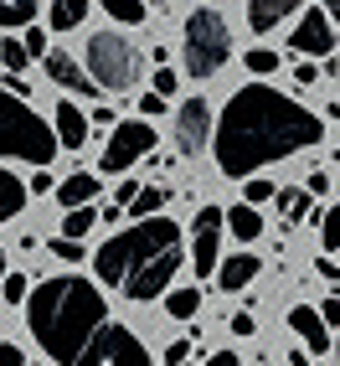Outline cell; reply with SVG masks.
<instances>
[{
  "label": "cell",
  "mask_w": 340,
  "mask_h": 366,
  "mask_svg": "<svg viewBox=\"0 0 340 366\" xmlns=\"http://www.w3.org/2000/svg\"><path fill=\"white\" fill-rule=\"evenodd\" d=\"M36 0H0V26H31Z\"/></svg>",
  "instance_id": "25"
},
{
  "label": "cell",
  "mask_w": 340,
  "mask_h": 366,
  "mask_svg": "<svg viewBox=\"0 0 340 366\" xmlns=\"http://www.w3.org/2000/svg\"><path fill=\"white\" fill-rule=\"evenodd\" d=\"M320 248H325V253H335V248H340V207L320 212Z\"/></svg>",
  "instance_id": "28"
},
{
  "label": "cell",
  "mask_w": 340,
  "mask_h": 366,
  "mask_svg": "<svg viewBox=\"0 0 340 366\" xmlns=\"http://www.w3.org/2000/svg\"><path fill=\"white\" fill-rule=\"evenodd\" d=\"M222 232H232L242 248H248V242H258V237H263V217H258V207L237 202L232 212H222Z\"/></svg>",
  "instance_id": "18"
},
{
  "label": "cell",
  "mask_w": 340,
  "mask_h": 366,
  "mask_svg": "<svg viewBox=\"0 0 340 366\" xmlns=\"http://www.w3.org/2000/svg\"><path fill=\"white\" fill-rule=\"evenodd\" d=\"M320 139H325L320 114L284 99L269 83H248L227 99L222 119H216V134H211V150H216V170L227 181H248L263 165L289 160Z\"/></svg>",
  "instance_id": "1"
},
{
  "label": "cell",
  "mask_w": 340,
  "mask_h": 366,
  "mask_svg": "<svg viewBox=\"0 0 340 366\" xmlns=\"http://www.w3.org/2000/svg\"><path fill=\"white\" fill-rule=\"evenodd\" d=\"M227 325H232V335H253V330H258V325H253V315H232Z\"/></svg>",
  "instance_id": "40"
},
{
  "label": "cell",
  "mask_w": 340,
  "mask_h": 366,
  "mask_svg": "<svg viewBox=\"0 0 340 366\" xmlns=\"http://www.w3.org/2000/svg\"><path fill=\"white\" fill-rule=\"evenodd\" d=\"M41 62H46V78H52L57 88L83 93V99H93V93H99V88H93V78H88V67H83L78 57H72V52H46Z\"/></svg>",
  "instance_id": "12"
},
{
  "label": "cell",
  "mask_w": 340,
  "mask_h": 366,
  "mask_svg": "<svg viewBox=\"0 0 340 366\" xmlns=\"http://www.w3.org/2000/svg\"><path fill=\"white\" fill-rule=\"evenodd\" d=\"M170 197H176V191H165V186H139V197L129 202L134 222H144V217H165V202Z\"/></svg>",
  "instance_id": "21"
},
{
  "label": "cell",
  "mask_w": 340,
  "mask_h": 366,
  "mask_svg": "<svg viewBox=\"0 0 340 366\" xmlns=\"http://www.w3.org/2000/svg\"><path fill=\"white\" fill-rule=\"evenodd\" d=\"M304 0H248V26L253 31H274L284 26V16H294Z\"/></svg>",
  "instance_id": "17"
},
{
  "label": "cell",
  "mask_w": 340,
  "mask_h": 366,
  "mask_svg": "<svg viewBox=\"0 0 340 366\" xmlns=\"http://www.w3.org/2000/svg\"><path fill=\"white\" fill-rule=\"evenodd\" d=\"M26 62H31V57H26V46H21V41H11V36L0 41V67H6L11 78H21V72H26Z\"/></svg>",
  "instance_id": "27"
},
{
  "label": "cell",
  "mask_w": 340,
  "mask_h": 366,
  "mask_svg": "<svg viewBox=\"0 0 340 366\" xmlns=\"http://www.w3.org/2000/svg\"><path fill=\"white\" fill-rule=\"evenodd\" d=\"M320 11H325L330 26H340V0H320Z\"/></svg>",
  "instance_id": "44"
},
{
  "label": "cell",
  "mask_w": 340,
  "mask_h": 366,
  "mask_svg": "<svg viewBox=\"0 0 340 366\" xmlns=\"http://www.w3.org/2000/svg\"><path fill=\"white\" fill-rule=\"evenodd\" d=\"M150 150H155V129H150V119H124V124H114V129H109V144H104L99 165L109 170V176H119V170L139 165Z\"/></svg>",
  "instance_id": "7"
},
{
  "label": "cell",
  "mask_w": 340,
  "mask_h": 366,
  "mask_svg": "<svg viewBox=\"0 0 340 366\" xmlns=\"http://www.w3.org/2000/svg\"><path fill=\"white\" fill-rule=\"evenodd\" d=\"M186 258V232L170 222V217H144V222L114 232L99 253H93V274H99L109 289H119L134 305L160 300L170 279L181 274Z\"/></svg>",
  "instance_id": "2"
},
{
  "label": "cell",
  "mask_w": 340,
  "mask_h": 366,
  "mask_svg": "<svg viewBox=\"0 0 340 366\" xmlns=\"http://www.w3.org/2000/svg\"><path fill=\"white\" fill-rule=\"evenodd\" d=\"M258 274H263L258 253H232V258H222V263H216V289H227V295H237V289H248V284H253Z\"/></svg>",
  "instance_id": "14"
},
{
  "label": "cell",
  "mask_w": 340,
  "mask_h": 366,
  "mask_svg": "<svg viewBox=\"0 0 340 366\" xmlns=\"http://www.w3.org/2000/svg\"><path fill=\"white\" fill-rule=\"evenodd\" d=\"M78 366H155V361H150V351L139 346V335H134V330H124V325H114V320H109L104 335L83 351Z\"/></svg>",
  "instance_id": "8"
},
{
  "label": "cell",
  "mask_w": 340,
  "mask_h": 366,
  "mask_svg": "<svg viewBox=\"0 0 340 366\" xmlns=\"http://www.w3.org/2000/svg\"><path fill=\"white\" fill-rule=\"evenodd\" d=\"M21 46H26V57H46V52H52V46H46V31H41V26H26Z\"/></svg>",
  "instance_id": "33"
},
{
  "label": "cell",
  "mask_w": 340,
  "mask_h": 366,
  "mask_svg": "<svg viewBox=\"0 0 340 366\" xmlns=\"http://www.w3.org/2000/svg\"><path fill=\"white\" fill-rule=\"evenodd\" d=\"M335 160H340V150H335Z\"/></svg>",
  "instance_id": "49"
},
{
  "label": "cell",
  "mask_w": 340,
  "mask_h": 366,
  "mask_svg": "<svg viewBox=\"0 0 340 366\" xmlns=\"http://www.w3.org/2000/svg\"><path fill=\"white\" fill-rule=\"evenodd\" d=\"M314 315L325 320V330H340V300H325V305L314 310Z\"/></svg>",
  "instance_id": "36"
},
{
  "label": "cell",
  "mask_w": 340,
  "mask_h": 366,
  "mask_svg": "<svg viewBox=\"0 0 340 366\" xmlns=\"http://www.w3.org/2000/svg\"><path fill=\"white\" fill-rule=\"evenodd\" d=\"M314 78H320V67H314V62H299V67H294V83H304V88H309Z\"/></svg>",
  "instance_id": "41"
},
{
  "label": "cell",
  "mask_w": 340,
  "mask_h": 366,
  "mask_svg": "<svg viewBox=\"0 0 340 366\" xmlns=\"http://www.w3.org/2000/svg\"><path fill=\"white\" fill-rule=\"evenodd\" d=\"M52 134H57V150H83V139H88V114H83L78 104H57Z\"/></svg>",
  "instance_id": "15"
},
{
  "label": "cell",
  "mask_w": 340,
  "mask_h": 366,
  "mask_svg": "<svg viewBox=\"0 0 340 366\" xmlns=\"http://www.w3.org/2000/svg\"><path fill=\"white\" fill-rule=\"evenodd\" d=\"M314 274H320V279H340V268H335V263L320 253V258H314Z\"/></svg>",
  "instance_id": "42"
},
{
  "label": "cell",
  "mask_w": 340,
  "mask_h": 366,
  "mask_svg": "<svg viewBox=\"0 0 340 366\" xmlns=\"http://www.w3.org/2000/svg\"><path fill=\"white\" fill-rule=\"evenodd\" d=\"M83 67H88V78L99 93H129L139 83V46L119 31H93Z\"/></svg>",
  "instance_id": "6"
},
{
  "label": "cell",
  "mask_w": 340,
  "mask_h": 366,
  "mask_svg": "<svg viewBox=\"0 0 340 366\" xmlns=\"http://www.w3.org/2000/svg\"><path fill=\"white\" fill-rule=\"evenodd\" d=\"M0 295H6L11 305H26V295H31V279H26V274H6V279H0Z\"/></svg>",
  "instance_id": "30"
},
{
  "label": "cell",
  "mask_w": 340,
  "mask_h": 366,
  "mask_svg": "<svg viewBox=\"0 0 340 366\" xmlns=\"http://www.w3.org/2000/svg\"><path fill=\"white\" fill-rule=\"evenodd\" d=\"M0 366H26V351L21 346H0Z\"/></svg>",
  "instance_id": "39"
},
{
  "label": "cell",
  "mask_w": 340,
  "mask_h": 366,
  "mask_svg": "<svg viewBox=\"0 0 340 366\" xmlns=\"http://www.w3.org/2000/svg\"><path fill=\"white\" fill-rule=\"evenodd\" d=\"M274 191H279V186H269V181H258V176H248V186H242V202H248V207H263V202L274 197Z\"/></svg>",
  "instance_id": "32"
},
{
  "label": "cell",
  "mask_w": 340,
  "mask_h": 366,
  "mask_svg": "<svg viewBox=\"0 0 340 366\" xmlns=\"http://www.w3.org/2000/svg\"><path fill=\"white\" fill-rule=\"evenodd\" d=\"M289 46H294L299 57H330V52H335V26L325 21V11L299 16V26L289 31Z\"/></svg>",
  "instance_id": "11"
},
{
  "label": "cell",
  "mask_w": 340,
  "mask_h": 366,
  "mask_svg": "<svg viewBox=\"0 0 340 366\" xmlns=\"http://www.w3.org/2000/svg\"><path fill=\"white\" fill-rule=\"evenodd\" d=\"M181 57H186V72L196 83L216 78L232 57V31H227V16L211 11V6H196L186 16V31H181Z\"/></svg>",
  "instance_id": "5"
},
{
  "label": "cell",
  "mask_w": 340,
  "mask_h": 366,
  "mask_svg": "<svg viewBox=\"0 0 340 366\" xmlns=\"http://www.w3.org/2000/svg\"><path fill=\"white\" fill-rule=\"evenodd\" d=\"M196 310H201L196 289H176V295H165V315H170V320H196Z\"/></svg>",
  "instance_id": "23"
},
{
  "label": "cell",
  "mask_w": 340,
  "mask_h": 366,
  "mask_svg": "<svg viewBox=\"0 0 340 366\" xmlns=\"http://www.w3.org/2000/svg\"><path fill=\"white\" fill-rule=\"evenodd\" d=\"M160 109H165V99H160V93H144V99H139V114H144V119H155Z\"/></svg>",
  "instance_id": "38"
},
{
  "label": "cell",
  "mask_w": 340,
  "mask_h": 366,
  "mask_svg": "<svg viewBox=\"0 0 340 366\" xmlns=\"http://www.w3.org/2000/svg\"><path fill=\"white\" fill-rule=\"evenodd\" d=\"M206 366H242V361H237L232 351H211V356H206Z\"/></svg>",
  "instance_id": "43"
},
{
  "label": "cell",
  "mask_w": 340,
  "mask_h": 366,
  "mask_svg": "<svg viewBox=\"0 0 340 366\" xmlns=\"http://www.w3.org/2000/svg\"><path fill=\"white\" fill-rule=\"evenodd\" d=\"M52 197L72 212V207H93V197H99V176L93 170H72V176L62 186H52Z\"/></svg>",
  "instance_id": "16"
},
{
  "label": "cell",
  "mask_w": 340,
  "mask_h": 366,
  "mask_svg": "<svg viewBox=\"0 0 340 366\" xmlns=\"http://www.w3.org/2000/svg\"><path fill=\"white\" fill-rule=\"evenodd\" d=\"M88 21V0H52V31H78Z\"/></svg>",
  "instance_id": "22"
},
{
  "label": "cell",
  "mask_w": 340,
  "mask_h": 366,
  "mask_svg": "<svg viewBox=\"0 0 340 366\" xmlns=\"http://www.w3.org/2000/svg\"><path fill=\"white\" fill-rule=\"evenodd\" d=\"M330 346H335V366H340V335H335V340H330Z\"/></svg>",
  "instance_id": "45"
},
{
  "label": "cell",
  "mask_w": 340,
  "mask_h": 366,
  "mask_svg": "<svg viewBox=\"0 0 340 366\" xmlns=\"http://www.w3.org/2000/svg\"><path fill=\"white\" fill-rule=\"evenodd\" d=\"M186 356H191V340H170V346H165V366H186Z\"/></svg>",
  "instance_id": "35"
},
{
  "label": "cell",
  "mask_w": 340,
  "mask_h": 366,
  "mask_svg": "<svg viewBox=\"0 0 340 366\" xmlns=\"http://www.w3.org/2000/svg\"><path fill=\"white\" fill-rule=\"evenodd\" d=\"M330 72H335V78H340V57H330Z\"/></svg>",
  "instance_id": "46"
},
{
  "label": "cell",
  "mask_w": 340,
  "mask_h": 366,
  "mask_svg": "<svg viewBox=\"0 0 340 366\" xmlns=\"http://www.w3.org/2000/svg\"><path fill=\"white\" fill-rule=\"evenodd\" d=\"M206 139H211V104L196 93V99H186L176 109V144H181V155H196V150H206Z\"/></svg>",
  "instance_id": "10"
},
{
  "label": "cell",
  "mask_w": 340,
  "mask_h": 366,
  "mask_svg": "<svg viewBox=\"0 0 340 366\" xmlns=\"http://www.w3.org/2000/svg\"><path fill=\"white\" fill-rule=\"evenodd\" d=\"M242 67L258 72V78H269V72H279V52H269V46H253V52L242 57Z\"/></svg>",
  "instance_id": "29"
},
{
  "label": "cell",
  "mask_w": 340,
  "mask_h": 366,
  "mask_svg": "<svg viewBox=\"0 0 340 366\" xmlns=\"http://www.w3.org/2000/svg\"><path fill=\"white\" fill-rule=\"evenodd\" d=\"M26 197H31V191L21 186V176H11V170L0 165V222H11V217L26 212Z\"/></svg>",
  "instance_id": "19"
},
{
  "label": "cell",
  "mask_w": 340,
  "mask_h": 366,
  "mask_svg": "<svg viewBox=\"0 0 340 366\" xmlns=\"http://www.w3.org/2000/svg\"><path fill=\"white\" fill-rule=\"evenodd\" d=\"M222 207H201L196 222H191V263H196V274H216V263H222Z\"/></svg>",
  "instance_id": "9"
},
{
  "label": "cell",
  "mask_w": 340,
  "mask_h": 366,
  "mask_svg": "<svg viewBox=\"0 0 340 366\" xmlns=\"http://www.w3.org/2000/svg\"><path fill=\"white\" fill-rule=\"evenodd\" d=\"M46 248H52L57 263H83V242H72V237H52Z\"/></svg>",
  "instance_id": "31"
},
{
  "label": "cell",
  "mask_w": 340,
  "mask_h": 366,
  "mask_svg": "<svg viewBox=\"0 0 340 366\" xmlns=\"http://www.w3.org/2000/svg\"><path fill=\"white\" fill-rule=\"evenodd\" d=\"M104 325H109V305L99 284L78 274H57L26 295V330L57 366H78L83 351L104 335Z\"/></svg>",
  "instance_id": "3"
},
{
  "label": "cell",
  "mask_w": 340,
  "mask_h": 366,
  "mask_svg": "<svg viewBox=\"0 0 340 366\" xmlns=\"http://www.w3.org/2000/svg\"><path fill=\"white\" fill-rule=\"evenodd\" d=\"M274 202H279V217H284V222H304V217H309V191H304V186H279Z\"/></svg>",
  "instance_id": "20"
},
{
  "label": "cell",
  "mask_w": 340,
  "mask_h": 366,
  "mask_svg": "<svg viewBox=\"0 0 340 366\" xmlns=\"http://www.w3.org/2000/svg\"><path fill=\"white\" fill-rule=\"evenodd\" d=\"M304 191H309V197H325V191H330V181H325V170H309V181H304Z\"/></svg>",
  "instance_id": "37"
},
{
  "label": "cell",
  "mask_w": 340,
  "mask_h": 366,
  "mask_svg": "<svg viewBox=\"0 0 340 366\" xmlns=\"http://www.w3.org/2000/svg\"><path fill=\"white\" fill-rule=\"evenodd\" d=\"M289 325H294V335L304 340L309 356H325L330 351V330H325L320 315H314V305H294V310H289Z\"/></svg>",
  "instance_id": "13"
},
{
  "label": "cell",
  "mask_w": 340,
  "mask_h": 366,
  "mask_svg": "<svg viewBox=\"0 0 340 366\" xmlns=\"http://www.w3.org/2000/svg\"><path fill=\"white\" fill-rule=\"evenodd\" d=\"M93 222H99V212H93V207H72V212L62 217V237L83 242V232H93Z\"/></svg>",
  "instance_id": "26"
},
{
  "label": "cell",
  "mask_w": 340,
  "mask_h": 366,
  "mask_svg": "<svg viewBox=\"0 0 340 366\" xmlns=\"http://www.w3.org/2000/svg\"><path fill=\"white\" fill-rule=\"evenodd\" d=\"M62 150H57V134L52 124L16 93L0 88V160H26L36 170H46Z\"/></svg>",
  "instance_id": "4"
},
{
  "label": "cell",
  "mask_w": 340,
  "mask_h": 366,
  "mask_svg": "<svg viewBox=\"0 0 340 366\" xmlns=\"http://www.w3.org/2000/svg\"><path fill=\"white\" fill-rule=\"evenodd\" d=\"M144 6H160V11H165V6H170V0H144Z\"/></svg>",
  "instance_id": "48"
},
{
  "label": "cell",
  "mask_w": 340,
  "mask_h": 366,
  "mask_svg": "<svg viewBox=\"0 0 340 366\" xmlns=\"http://www.w3.org/2000/svg\"><path fill=\"white\" fill-rule=\"evenodd\" d=\"M6 274H11V268H6V253H0V279H6Z\"/></svg>",
  "instance_id": "47"
},
{
  "label": "cell",
  "mask_w": 340,
  "mask_h": 366,
  "mask_svg": "<svg viewBox=\"0 0 340 366\" xmlns=\"http://www.w3.org/2000/svg\"><path fill=\"white\" fill-rule=\"evenodd\" d=\"M99 6L119 21V26H139V21L150 16V6H144V0H99Z\"/></svg>",
  "instance_id": "24"
},
{
  "label": "cell",
  "mask_w": 340,
  "mask_h": 366,
  "mask_svg": "<svg viewBox=\"0 0 340 366\" xmlns=\"http://www.w3.org/2000/svg\"><path fill=\"white\" fill-rule=\"evenodd\" d=\"M155 93H160V99H170V93H176V67H155Z\"/></svg>",
  "instance_id": "34"
}]
</instances>
